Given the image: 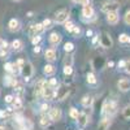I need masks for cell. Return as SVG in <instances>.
Returning <instances> with one entry per match:
<instances>
[{"label":"cell","instance_id":"obj_41","mask_svg":"<svg viewBox=\"0 0 130 130\" xmlns=\"http://www.w3.org/2000/svg\"><path fill=\"white\" fill-rule=\"evenodd\" d=\"M4 117H7V112L5 111H0V118H4Z\"/></svg>","mask_w":130,"mask_h":130},{"label":"cell","instance_id":"obj_16","mask_svg":"<svg viewBox=\"0 0 130 130\" xmlns=\"http://www.w3.org/2000/svg\"><path fill=\"white\" fill-rule=\"evenodd\" d=\"M60 42H61V35L59 34V32H52V34L50 35V43L52 46H57Z\"/></svg>","mask_w":130,"mask_h":130},{"label":"cell","instance_id":"obj_35","mask_svg":"<svg viewBox=\"0 0 130 130\" xmlns=\"http://www.w3.org/2000/svg\"><path fill=\"white\" fill-rule=\"evenodd\" d=\"M124 21H125V24H126V25H130V10H127V12L125 13V16H124Z\"/></svg>","mask_w":130,"mask_h":130},{"label":"cell","instance_id":"obj_5","mask_svg":"<svg viewBox=\"0 0 130 130\" xmlns=\"http://www.w3.org/2000/svg\"><path fill=\"white\" fill-rule=\"evenodd\" d=\"M46 29L43 27L42 24H35V25H31L30 29H29V37H37V35H40L43 31H44Z\"/></svg>","mask_w":130,"mask_h":130},{"label":"cell","instance_id":"obj_22","mask_svg":"<svg viewBox=\"0 0 130 130\" xmlns=\"http://www.w3.org/2000/svg\"><path fill=\"white\" fill-rule=\"evenodd\" d=\"M12 48H13L14 51H20L21 48H22V42H21L20 39H14V40L12 42Z\"/></svg>","mask_w":130,"mask_h":130},{"label":"cell","instance_id":"obj_19","mask_svg":"<svg viewBox=\"0 0 130 130\" xmlns=\"http://www.w3.org/2000/svg\"><path fill=\"white\" fill-rule=\"evenodd\" d=\"M51 122V118H50V115H43L40 117V126L42 127H47Z\"/></svg>","mask_w":130,"mask_h":130},{"label":"cell","instance_id":"obj_38","mask_svg":"<svg viewBox=\"0 0 130 130\" xmlns=\"http://www.w3.org/2000/svg\"><path fill=\"white\" fill-rule=\"evenodd\" d=\"M16 64H17V67H18V68L21 69V68L24 67V64H25V61H24L22 59H20V60H17V61H16Z\"/></svg>","mask_w":130,"mask_h":130},{"label":"cell","instance_id":"obj_8","mask_svg":"<svg viewBox=\"0 0 130 130\" xmlns=\"http://www.w3.org/2000/svg\"><path fill=\"white\" fill-rule=\"evenodd\" d=\"M100 44H102V47H104V48H109V47H112V39H111V37L107 34V32H103V35L100 37Z\"/></svg>","mask_w":130,"mask_h":130},{"label":"cell","instance_id":"obj_13","mask_svg":"<svg viewBox=\"0 0 130 130\" xmlns=\"http://www.w3.org/2000/svg\"><path fill=\"white\" fill-rule=\"evenodd\" d=\"M44 57H46L47 61H55L56 57H57V52L53 48H50V50H47L44 52Z\"/></svg>","mask_w":130,"mask_h":130},{"label":"cell","instance_id":"obj_36","mask_svg":"<svg viewBox=\"0 0 130 130\" xmlns=\"http://www.w3.org/2000/svg\"><path fill=\"white\" fill-rule=\"evenodd\" d=\"M4 69H5L7 72H12V69H13V64H12V62H7V64L4 65Z\"/></svg>","mask_w":130,"mask_h":130},{"label":"cell","instance_id":"obj_30","mask_svg":"<svg viewBox=\"0 0 130 130\" xmlns=\"http://www.w3.org/2000/svg\"><path fill=\"white\" fill-rule=\"evenodd\" d=\"M43 27L44 29H50V27H52V21L50 20V18H46L44 21H43Z\"/></svg>","mask_w":130,"mask_h":130},{"label":"cell","instance_id":"obj_12","mask_svg":"<svg viewBox=\"0 0 130 130\" xmlns=\"http://www.w3.org/2000/svg\"><path fill=\"white\" fill-rule=\"evenodd\" d=\"M82 16L85 18H91L94 17V8L89 4V5H83V9H82Z\"/></svg>","mask_w":130,"mask_h":130},{"label":"cell","instance_id":"obj_15","mask_svg":"<svg viewBox=\"0 0 130 130\" xmlns=\"http://www.w3.org/2000/svg\"><path fill=\"white\" fill-rule=\"evenodd\" d=\"M109 126H111V120H109V117H105V118H103V120L99 122L98 129H99V130H108Z\"/></svg>","mask_w":130,"mask_h":130},{"label":"cell","instance_id":"obj_28","mask_svg":"<svg viewBox=\"0 0 130 130\" xmlns=\"http://www.w3.org/2000/svg\"><path fill=\"white\" fill-rule=\"evenodd\" d=\"M48 85L51 86V87H53V89H59V83H57V79H55V78H51L50 81H48Z\"/></svg>","mask_w":130,"mask_h":130},{"label":"cell","instance_id":"obj_18","mask_svg":"<svg viewBox=\"0 0 130 130\" xmlns=\"http://www.w3.org/2000/svg\"><path fill=\"white\" fill-rule=\"evenodd\" d=\"M8 26H9V30L10 31H17V30H20V21L16 20V18H12V20L9 21Z\"/></svg>","mask_w":130,"mask_h":130},{"label":"cell","instance_id":"obj_33","mask_svg":"<svg viewBox=\"0 0 130 130\" xmlns=\"http://www.w3.org/2000/svg\"><path fill=\"white\" fill-rule=\"evenodd\" d=\"M124 117L125 118H130V105H126L125 108H124Z\"/></svg>","mask_w":130,"mask_h":130},{"label":"cell","instance_id":"obj_51","mask_svg":"<svg viewBox=\"0 0 130 130\" xmlns=\"http://www.w3.org/2000/svg\"><path fill=\"white\" fill-rule=\"evenodd\" d=\"M13 2H18V0H13Z\"/></svg>","mask_w":130,"mask_h":130},{"label":"cell","instance_id":"obj_7","mask_svg":"<svg viewBox=\"0 0 130 130\" xmlns=\"http://www.w3.org/2000/svg\"><path fill=\"white\" fill-rule=\"evenodd\" d=\"M50 118H51V121H60L61 120V116H62V113H61V109L60 108H57V107H55V108H52V109L50 111Z\"/></svg>","mask_w":130,"mask_h":130},{"label":"cell","instance_id":"obj_10","mask_svg":"<svg viewBox=\"0 0 130 130\" xmlns=\"http://www.w3.org/2000/svg\"><path fill=\"white\" fill-rule=\"evenodd\" d=\"M117 87L120 89L121 91H127L130 89V81L127 78H122L117 82Z\"/></svg>","mask_w":130,"mask_h":130},{"label":"cell","instance_id":"obj_9","mask_svg":"<svg viewBox=\"0 0 130 130\" xmlns=\"http://www.w3.org/2000/svg\"><path fill=\"white\" fill-rule=\"evenodd\" d=\"M118 20H120V16H118L117 12H109V13H107V21L111 25H116L118 22Z\"/></svg>","mask_w":130,"mask_h":130},{"label":"cell","instance_id":"obj_50","mask_svg":"<svg viewBox=\"0 0 130 130\" xmlns=\"http://www.w3.org/2000/svg\"><path fill=\"white\" fill-rule=\"evenodd\" d=\"M0 130H7V129H5L4 126H0Z\"/></svg>","mask_w":130,"mask_h":130},{"label":"cell","instance_id":"obj_42","mask_svg":"<svg viewBox=\"0 0 130 130\" xmlns=\"http://www.w3.org/2000/svg\"><path fill=\"white\" fill-rule=\"evenodd\" d=\"M125 64H126V61H120L118 62V68H124L125 69Z\"/></svg>","mask_w":130,"mask_h":130},{"label":"cell","instance_id":"obj_44","mask_svg":"<svg viewBox=\"0 0 130 130\" xmlns=\"http://www.w3.org/2000/svg\"><path fill=\"white\" fill-rule=\"evenodd\" d=\"M40 108H42V111H47V109H48V105H47V104H43Z\"/></svg>","mask_w":130,"mask_h":130},{"label":"cell","instance_id":"obj_49","mask_svg":"<svg viewBox=\"0 0 130 130\" xmlns=\"http://www.w3.org/2000/svg\"><path fill=\"white\" fill-rule=\"evenodd\" d=\"M73 2H75V3H82V0H73Z\"/></svg>","mask_w":130,"mask_h":130},{"label":"cell","instance_id":"obj_37","mask_svg":"<svg viewBox=\"0 0 130 130\" xmlns=\"http://www.w3.org/2000/svg\"><path fill=\"white\" fill-rule=\"evenodd\" d=\"M13 100H14V98H13L12 95H7V96H5V102H7V103H13Z\"/></svg>","mask_w":130,"mask_h":130},{"label":"cell","instance_id":"obj_14","mask_svg":"<svg viewBox=\"0 0 130 130\" xmlns=\"http://www.w3.org/2000/svg\"><path fill=\"white\" fill-rule=\"evenodd\" d=\"M44 85H46V82L43 81V79H39V81L35 83V90H34V92H35L37 96L43 95V89H44Z\"/></svg>","mask_w":130,"mask_h":130},{"label":"cell","instance_id":"obj_27","mask_svg":"<svg viewBox=\"0 0 130 130\" xmlns=\"http://www.w3.org/2000/svg\"><path fill=\"white\" fill-rule=\"evenodd\" d=\"M64 50L67 52H72L74 50V44L72 42H67V43H65V46H64Z\"/></svg>","mask_w":130,"mask_h":130},{"label":"cell","instance_id":"obj_21","mask_svg":"<svg viewBox=\"0 0 130 130\" xmlns=\"http://www.w3.org/2000/svg\"><path fill=\"white\" fill-rule=\"evenodd\" d=\"M13 109H16V111L22 109V102H21V98H16V99L13 100Z\"/></svg>","mask_w":130,"mask_h":130},{"label":"cell","instance_id":"obj_48","mask_svg":"<svg viewBox=\"0 0 130 130\" xmlns=\"http://www.w3.org/2000/svg\"><path fill=\"white\" fill-rule=\"evenodd\" d=\"M89 35H92V31H91V30L87 31V37H89Z\"/></svg>","mask_w":130,"mask_h":130},{"label":"cell","instance_id":"obj_23","mask_svg":"<svg viewBox=\"0 0 130 130\" xmlns=\"http://www.w3.org/2000/svg\"><path fill=\"white\" fill-rule=\"evenodd\" d=\"M91 103H92V98H91V96L86 95V96L82 98V105H83V107H90Z\"/></svg>","mask_w":130,"mask_h":130},{"label":"cell","instance_id":"obj_45","mask_svg":"<svg viewBox=\"0 0 130 130\" xmlns=\"http://www.w3.org/2000/svg\"><path fill=\"white\" fill-rule=\"evenodd\" d=\"M3 46H4V40H3V39H0V50L3 48Z\"/></svg>","mask_w":130,"mask_h":130},{"label":"cell","instance_id":"obj_31","mask_svg":"<svg viewBox=\"0 0 130 130\" xmlns=\"http://www.w3.org/2000/svg\"><path fill=\"white\" fill-rule=\"evenodd\" d=\"M64 24H65V30H67V31H72L73 30V27H74V24L73 22L67 21V22H64Z\"/></svg>","mask_w":130,"mask_h":130},{"label":"cell","instance_id":"obj_29","mask_svg":"<svg viewBox=\"0 0 130 130\" xmlns=\"http://www.w3.org/2000/svg\"><path fill=\"white\" fill-rule=\"evenodd\" d=\"M72 73H73L72 65H65V67H64V74H65V75H70Z\"/></svg>","mask_w":130,"mask_h":130},{"label":"cell","instance_id":"obj_4","mask_svg":"<svg viewBox=\"0 0 130 130\" xmlns=\"http://www.w3.org/2000/svg\"><path fill=\"white\" fill-rule=\"evenodd\" d=\"M56 89H53V87H51V86L46 82V85H44V89H43V96L46 98L47 100H51V99H53V98L56 96Z\"/></svg>","mask_w":130,"mask_h":130},{"label":"cell","instance_id":"obj_43","mask_svg":"<svg viewBox=\"0 0 130 130\" xmlns=\"http://www.w3.org/2000/svg\"><path fill=\"white\" fill-rule=\"evenodd\" d=\"M39 52H40V47H39V46L34 47V53H39Z\"/></svg>","mask_w":130,"mask_h":130},{"label":"cell","instance_id":"obj_34","mask_svg":"<svg viewBox=\"0 0 130 130\" xmlns=\"http://www.w3.org/2000/svg\"><path fill=\"white\" fill-rule=\"evenodd\" d=\"M40 40H42V38H40L39 35H37V37H32V38H31L32 44H35V46H38V44H39V43H40Z\"/></svg>","mask_w":130,"mask_h":130},{"label":"cell","instance_id":"obj_6","mask_svg":"<svg viewBox=\"0 0 130 130\" xmlns=\"http://www.w3.org/2000/svg\"><path fill=\"white\" fill-rule=\"evenodd\" d=\"M68 18H69V12H68L67 9H62V10H60V12H57V13H56V17H55V20H56L57 24L67 22Z\"/></svg>","mask_w":130,"mask_h":130},{"label":"cell","instance_id":"obj_26","mask_svg":"<svg viewBox=\"0 0 130 130\" xmlns=\"http://www.w3.org/2000/svg\"><path fill=\"white\" fill-rule=\"evenodd\" d=\"M118 40H120V43H130V37L127 34H121L118 37Z\"/></svg>","mask_w":130,"mask_h":130},{"label":"cell","instance_id":"obj_11","mask_svg":"<svg viewBox=\"0 0 130 130\" xmlns=\"http://www.w3.org/2000/svg\"><path fill=\"white\" fill-rule=\"evenodd\" d=\"M68 94H69V89L68 87H62V89H57V91H56V99L57 100H64L65 98L68 96Z\"/></svg>","mask_w":130,"mask_h":130},{"label":"cell","instance_id":"obj_47","mask_svg":"<svg viewBox=\"0 0 130 130\" xmlns=\"http://www.w3.org/2000/svg\"><path fill=\"white\" fill-rule=\"evenodd\" d=\"M96 42H98V37H94V39H92V43H94V44H95Z\"/></svg>","mask_w":130,"mask_h":130},{"label":"cell","instance_id":"obj_17","mask_svg":"<svg viewBox=\"0 0 130 130\" xmlns=\"http://www.w3.org/2000/svg\"><path fill=\"white\" fill-rule=\"evenodd\" d=\"M77 121H78V124L81 125V126H86L89 124V116H87V113H85V112H82V113H79V116H78V118H77Z\"/></svg>","mask_w":130,"mask_h":130},{"label":"cell","instance_id":"obj_1","mask_svg":"<svg viewBox=\"0 0 130 130\" xmlns=\"http://www.w3.org/2000/svg\"><path fill=\"white\" fill-rule=\"evenodd\" d=\"M118 8H120V4L115 0H109V2H104L102 5V10L105 13H109V12H117Z\"/></svg>","mask_w":130,"mask_h":130},{"label":"cell","instance_id":"obj_46","mask_svg":"<svg viewBox=\"0 0 130 130\" xmlns=\"http://www.w3.org/2000/svg\"><path fill=\"white\" fill-rule=\"evenodd\" d=\"M113 65H115L113 61H109V62H108V67H113Z\"/></svg>","mask_w":130,"mask_h":130},{"label":"cell","instance_id":"obj_40","mask_svg":"<svg viewBox=\"0 0 130 130\" xmlns=\"http://www.w3.org/2000/svg\"><path fill=\"white\" fill-rule=\"evenodd\" d=\"M73 56H69V59H67V60H65V65H72V61H73V59H72Z\"/></svg>","mask_w":130,"mask_h":130},{"label":"cell","instance_id":"obj_3","mask_svg":"<svg viewBox=\"0 0 130 130\" xmlns=\"http://www.w3.org/2000/svg\"><path fill=\"white\" fill-rule=\"evenodd\" d=\"M21 74H22V77L25 78V81H29L32 75V65L30 62H25L24 67L21 68Z\"/></svg>","mask_w":130,"mask_h":130},{"label":"cell","instance_id":"obj_25","mask_svg":"<svg viewBox=\"0 0 130 130\" xmlns=\"http://www.w3.org/2000/svg\"><path fill=\"white\" fill-rule=\"evenodd\" d=\"M69 115H70V117L73 118V120H77L78 116H79V112H78V109H75V108H70Z\"/></svg>","mask_w":130,"mask_h":130},{"label":"cell","instance_id":"obj_39","mask_svg":"<svg viewBox=\"0 0 130 130\" xmlns=\"http://www.w3.org/2000/svg\"><path fill=\"white\" fill-rule=\"evenodd\" d=\"M125 70H126V73L130 74V60H127L126 64H125Z\"/></svg>","mask_w":130,"mask_h":130},{"label":"cell","instance_id":"obj_32","mask_svg":"<svg viewBox=\"0 0 130 130\" xmlns=\"http://www.w3.org/2000/svg\"><path fill=\"white\" fill-rule=\"evenodd\" d=\"M70 32H72V34H73L74 37H78V35L81 34V27H78V26H74V27H73V30H72Z\"/></svg>","mask_w":130,"mask_h":130},{"label":"cell","instance_id":"obj_2","mask_svg":"<svg viewBox=\"0 0 130 130\" xmlns=\"http://www.w3.org/2000/svg\"><path fill=\"white\" fill-rule=\"evenodd\" d=\"M116 109H117V104L115 102H105L104 105H103V115H107L108 117H111L112 115L116 113Z\"/></svg>","mask_w":130,"mask_h":130},{"label":"cell","instance_id":"obj_20","mask_svg":"<svg viewBox=\"0 0 130 130\" xmlns=\"http://www.w3.org/2000/svg\"><path fill=\"white\" fill-rule=\"evenodd\" d=\"M43 70H44V74H46V75H52V74H55V72H56L55 67H53V65H51V64H47Z\"/></svg>","mask_w":130,"mask_h":130},{"label":"cell","instance_id":"obj_24","mask_svg":"<svg viewBox=\"0 0 130 130\" xmlns=\"http://www.w3.org/2000/svg\"><path fill=\"white\" fill-rule=\"evenodd\" d=\"M87 82H89L90 85H96L98 79H96V77H95L94 73H89V74H87Z\"/></svg>","mask_w":130,"mask_h":130}]
</instances>
